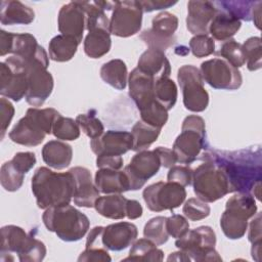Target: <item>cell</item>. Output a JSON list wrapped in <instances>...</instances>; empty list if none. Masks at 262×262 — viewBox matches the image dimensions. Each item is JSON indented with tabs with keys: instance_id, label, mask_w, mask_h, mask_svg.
<instances>
[{
	"instance_id": "cell-22",
	"label": "cell",
	"mask_w": 262,
	"mask_h": 262,
	"mask_svg": "<svg viewBox=\"0 0 262 262\" xmlns=\"http://www.w3.org/2000/svg\"><path fill=\"white\" fill-rule=\"evenodd\" d=\"M213 2L191 0L187 3L186 28L193 35H208L209 26L216 13Z\"/></svg>"
},
{
	"instance_id": "cell-47",
	"label": "cell",
	"mask_w": 262,
	"mask_h": 262,
	"mask_svg": "<svg viewBox=\"0 0 262 262\" xmlns=\"http://www.w3.org/2000/svg\"><path fill=\"white\" fill-rule=\"evenodd\" d=\"M139 38L143 41V43H145L148 46V48L158 49L163 52L167 50L169 47H171L172 45H174L176 42L175 36L169 37V38L163 37L152 32L151 29H147L141 32L139 35Z\"/></svg>"
},
{
	"instance_id": "cell-38",
	"label": "cell",
	"mask_w": 262,
	"mask_h": 262,
	"mask_svg": "<svg viewBox=\"0 0 262 262\" xmlns=\"http://www.w3.org/2000/svg\"><path fill=\"white\" fill-rule=\"evenodd\" d=\"M166 219L167 217L164 216H157L149 219L143 228L144 237L157 246L166 244L170 236L166 227Z\"/></svg>"
},
{
	"instance_id": "cell-36",
	"label": "cell",
	"mask_w": 262,
	"mask_h": 262,
	"mask_svg": "<svg viewBox=\"0 0 262 262\" xmlns=\"http://www.w3.org/2000/svg\"><path fill=\"white\" fill-rule=\"evenodd\" d=\"M220 226L227 238L239 239L248 230V220L225 210L220 218Z\"/></svg>"
},
{
	"instance_id": "cell-32",
	"label": "cell",
	"mask_w": 262,
	"mask_h": 262,
	"mask_svg": "<svg viewBox=\"0 0 262 262\" xmlns=\"http://www.w3.org/2000/svg\"><path fill=\"white\" fill-rule=\"evenodd\" d=\"M164 253L157 248L151 241L147 238H139L132 244L129 251V256L124 261H162Z\"/></svg>"
},
{
	"instance_id": "cell-31",
	"label": "cell",
	"mask_w": 262,
	"mask_h": 262,
	"mask_svg": "<svg viewBox=\"0 0 262 262\" xmlns=\"http://www.w3.org/2000/svg\"><path fill=\"white\" fill-rule=\"evenodd\" d=\"M79 43L68 36L57 35L53 37L49 44V57L57 62H64L71 60L77 52Z\"/></svg>"
},
{
	"instance_id": "cell-8",
	"label": "cell",
	"mask_w": 262,
	"mask_h": 262,
	"mask_svg": "<svg viewBox=\"0 0 262 262\" xmlns=\"http://www.w3.org/2000/svg\"><path fill=\"white\" fill-rule=\"evenodd\" d=\"M175 246L185 252L191 261H222L221 256L215 250L216 234L210 226H199L176 238Z\"/></svg>"
},
{
	"instance_id": "cell-29",
	"label": "cell",
	"mask_w": 262,
	"mask_h": 262,
	"mask_svg": "<svg viewBox=\"0 0 262 262\" xmlns=\"http://www.w3.org/2000/svg\"><path fill=\"white\" fill-rule=\"evenodd\" d=\"M112 46L111 32L103 29L89 31L84 39V52L90 58H100Z\"/></svg>"
},
{
	"instance_id": "cell-7",
	"label": "cell",
	"mask_w": 262,
	"mask_h": 262,
	"mask_svg": "<svg viewBox=\"0 0 262 262\" xmlns=\"http://www.w3.org/2000/svg\"><path fill=\"white\" fill-rule=\"evenodd\" d=\"M204 161L192 171L191 183L196 198L213 203L229 193V184L224 172L214 162Z\"/></svg>"
},
{
	"instance_id": "cell-5",
	"label": "cell",
	"mask_w": 262,
	"mask_h": 262,
	"mask_svg": "<svg viewBox=\"0 0 262 262\" xmlns=\"http://www.w3.org/2000/svg\"><path fill=\"white\" fill-rule=\"evenodd\" d=\"M46 247L36 238L32 232L27 233L16 225H6L1 228V257L8 255L12 261V254H17L20 262H40L46 256Z\"/></svg>"
},
{
	"instance_id": "cell-11",
	"label": "cell",
	"mask_w": 262,
	"mask_h": 262,
	"mask_svg": "<svg viewBox=\"0 0 262 262\" xmlns=\"http://www.w3.org/2000/svg\"><path fill=\"white\" fill-rule=\"evenodd\" d=\"M142 196L146 207L152 212L173 211L185 201L186 190L178 183L159 181L146 186Z\"/></svg>"
},
{
	"instance_id": "cell-12",
	"label": "cell",
	"mask_w": 262,
	"mask_h": 262,
	"mask_svg": "<svg viewBox=\"0 0 262 262\" xmlns=\"http://www.w3.org/2000/svg\"><path fill=\"white\" fill-rule=\"evenodd\" d=\"M28 91V74L20 58L11 55L0 62V94L2 97L19 101Z\"/></svg>"
},
{
	"instance_id": "cell-34",
	"label": "cell",
	"mask_w": 262,
	"mask_h": 262,
	"mask_svg": "<svg viewBox=\"0 0 262 262\" xmlns=\"http://www.w3.org/2000/svg\"><path fill=\"white\" fill-rule=\"evenodd\" d=\"M225 210L249 220L257 213V205L251 192H236L226 201Z\"/></svg>"
},
{
	"instance_id": "cell-17",
	"label": "cell",
	"mask_w": 262,
	"mask_h": 262,
	"mask_svg": "<svg viewBox=\"0 0 262 262\" xmlns=\"http://www.w3.org/2000/svg\"><path fill=\"white\" fill-rule=\"evenodd\" d=\"M155 81L152 76L144 74L135 68L129 74V95L135 102L140 115L161 104L155 97Z\"/></svg>"
},
{
	"instance_id": "cell-24",
	"label": "cell",
	"mask_w": 262,
	"mask_h": 262,
	"mask_svg": "<svg viewBox=\"0 0 262 262\" xmlns=\"http://www.w3.org/2000/svg\"><path fill=\"white\" fill-rule=\"evenodd\" d=\"M94 183L104 194L123 193L130 190L128 177L124 171L120 170L98 169L95 173Z\"/></svg>"
},
{
	"instance_id": "cell-57",
	"label": "cell",
	"mask_w": 262,
	"mask_h": 262,
	"mask_svg": "<svg viewBox=\"0 0 262 262\" xmlns=\"http://www.w3.org/2000/svg\"><path fill=\"white\" fill-rule=\"evenodd\" d=\"M143 209L141 204L136 200H128L126 204V217L130 220L137 219L142 216Z\"/></svg>"
},
{
	"instance_id": "cell-42",
	"label": "cell",
	"mask_w": 262,
	"mask_h": 262,
	"mask_svg": "<svg viewBox=\"0 0 262 262\" xmlns=\"http://www.w3.org/2000/svg\"><path fill=\"white\" fill-rule=\"evenodd\" d=\"M242 45H243V50L245 53L248 70L252 72L260 70L262 67V63H261L262 46H261L260 37H250Z\"/></svg>"
},
{
	"instance_id": "cell-49",
	"label": "cell",
	"mask_w": 262,
	"mask_h": 262,
	"mask_svg": "<svg viewBox=\"0 0 262 262\" xmlns=\"http://www.w3.org/2000/svg\"><path fill=\"white\" fill-rule=\"evenodd\" d=\"M192 171L188 166H173L169 169L167 180L178 183L182 186H188L191 184Z\"/></svg>"
},
{
	"instance_id": "cell-45",
	"label": "cell",
	"mask_w": 262,
	"mask_h": 262,
	"mask_svg": "<svg viewBox=\"0 0 262 262\" xmlns=\"http://www.w3.org/2000/svg\"><path fill=\"white\" fill-rule=\"evenodd\" d=\"M182 212L187 219L191 221H199L207 218L210 215L211 209L206 202L199 198H191L184 203Z\"/></svg>"
},
{
	"instance_id": "cell-35",
	"label": "cell",
	"mask_w": 262,
	"mask_h": 262,
	"mask_svg": "<svg viewBox=\"0 0 262 262\" xmlns=\"http://www.w3.org/2000/svg\"><path fill=\"white\" fill-rule=\"evenodd\" d=\"M261 1H216L213 2L215 7L224 10L237 19L251 21L256 7Z\"/></svg>"
},
{
	"instance_id": "cell-28",
	"label": "cell",
	"mask_w": 262,
	"mask_h": 262,
	"mask_svg": "<svg viewBox=\"0 0 262 262\" xmlns=\"http://www.w3.org/2000/svg\"><path fill=\"white\" fill-rule=\"evenodd\" d=\"M128 199L121 193H112L99 196L94 208L96 212L108 219H123L126 217V204Z\"/></svg>"
},
{
	"instance_id": "cell-52",
	"label": "cell",
	"mask_w": 262,
	"mask_h": 262,
	"mask_svg": "<svg viewBox=\"0 0 262 262\" xmlns=\"http://www.w3.org/2000/svg\"><path fill=\"white\" fill-rule=\"evenodd\" d=\"M78 261L79 262H89V261L110 262L112 261V258L105 248L94 247V248L85 249V251H83L78 257Z\"/></svg>"
},
{
	"instance_id": "cell-27",
	"label": "cell",
	"mask_w": 262,
	"mask_h": 262,
	"mask_svg": "<svg viewBox=\"0 0 262 262\" xmlns=\"http://www.w3.org/2000/svg\"><path fill=\"white\" fill-rule=\"evenodd\" d=\"M216 9V13L209 26V34L218 41H227L241 29L242 21L224 10Z\"/></svg>"
},
{
	"instance_id": "cell-50",
	"label": "cell",
	"mask_w": 262,
	"mask_h": 262,
	"mask_svg": "<svg viewBox=\"0 0 262 262\" xmlns=\"http://www.w3.org/2000/svg\"><path fill=\"white\" fill-rule=\"evenodd\" d=\"M14 116V107L12 103L6 98H0V131L1 139H3L5 132L10 125V122Z\"/></svg>"
},
{
	"instance_id": "cell-6",
	"label": "cell",
	"mask_w": 262,
	"mask_h": 262,
	"mask_svg": "<svg viewBox=\"0 0 262 262\" xmlns=\"http://www.w3.org/2000/svg\"><path fill=\"white\" fill-rule=\"evenodd\" d=\"M206 147L205 120L196 115L187 116L181 126V133L176 137L173 151L177 162L189 165L194 162Z\"/></svg>"
},
{
	"instance_id": "cell-41",
	"label": "cell",
	"mask_w": 262,
	"mask_h": 262,
	"mask_svg": "<svg viewBox=\"0 0 262 262\" xmlns=\"http://www.w3.org/2000/svg\"><path fill=\"white\" fill-rule=\"evenodd\" d=\"M177 28V16L168 11L160 12L151 20V31L163 37H173Z\"/></svg>"
},
{
	"instance_id": "cell-60",
	"label": "cell",
	"mask_w": 262,
	"mask_h": 262,
	"mask_svg": "<svg viewBox=\"0 0 262 262\" xmlns=\"http://www.w3.org/2000/svg\"><path fill=\"white\" fill-rule=\"evenodd\" d=\"M251 254H252V258L259 262L260 261V254H261V242H257V243H253L252 244V249H251Z\"/></svg>"
},
{
	"instance_id": "cell-43",
	"label": "cell",
	"mask_w": 262,
	"mask_h": 262,
	"mask_svg": "<svg viewBox=\"0 0 262 262\" xmlns=\"http://www.w3.org/2000/svg\"><path fill=\"white\" fill-rule=\"evenodd\" d=\"M76 122L80 129L91 139L99 137L104 132L101 121L95 116V111L91 110L86 114H80L76 118Z\"/></svg>"
},
{
	"instance_id": "cell-4",
	"label": "cell",
	"mask_w": 262,
	"mask_h": 262,
	"mask_svg": "<svg viewBox=\"0 0 262 262\" xmlns=\"http://www.w3.org/2000/svg\"><path fill=\"white\" fill-rule=\"evenodd\" d=\"M42 220L47 230L54 232L63 242L80 241L90 226L88 217L70 204L45 209Z\"/></svg>"
},
{
	"instance_id": "cell-25",
	"label": "cell",
	"mask_w": 262,
	"mask_h": 262,
	"mask_svg": "<svg viewBox=\"0 0 262 262\" xmlns=\"http://www.w3.org/2000/svg\"><path fill=\"white\" fill-rule=\"evenodd\" d=\"M0 7V21L4 26L30 25L35 19L34 10L20 1L3 0Z\"/></svg>"
},
{
	"instance_id": "cell-37",
	"label": "cell",
	"mask_w": 262,
	"mask_h": 262,
	"mask_svg": "<svg viewBox=\"0 0 262 262\" xmlns=\"http://www.w3.org/2000/svg\"><path fill=\"white\" fill-rule=\"evenodd\" d=\"M177 96V86L170 77H162L155 81V97L167 111L175 105Z\"/></svg>"
},
{
	"instance_id": "cell-58",
	"label": "cell",
	"mask_w": 262,
	"mask_h": 262,
	"mask_svg": "<svg viewBox=\"0 0 262 262\" xmlns=\"http://www.w3.org/2000/svg\"><path fill=\"white\" fill-rule=\"evenodd\" d=\"M103 227L102 226H95L93 227L90 232L87 235L86 238V245H85V249L87 248H94V247H98L97 246V242L101 243V233H102Z\"/></svg>"
},
{
	"instance_id": "cell-30",
	"label": "cell",
	"mask_w": 262,
	"mask_h": 262,
	"mask_svg": "<svg viewBox=\"0 0 262 262\" xmlns=\"http://www.w3.org/2000/svg\"><path fill=\"white\" fill-rule=\"evenodd\" d=\"M100 78L102 81L115 89L123 90L128 83L127 66L122 59H112L100 68Z\"/></svg>"
},
{
	"instance_id": "cell-16",
	"label": "cell",
	"mask_w": 262,
	"mask_h": 262,
	"mask_svg": "<svg viewBox=\"0 0 262 262\" xmlns=\"http://www.w3.org/2000/svg\"><path fill=\"white\" fill-rule=\"evenodd\" d=\"M161 168V162L154 150L137 151L131 159L129 165L124 169L128 177L130 190L142 188L145 182L155 176Z\"/></svg>"
},
{
	"instance_id": "cell-21",
	"label": "cell",
	"mask_w": 262,
	"mask_h": 262,
	"mask_svg": "<svg viewBox=\"0 0 262 262\" xmlns=\"http://www.w3.org/2000/svg\"><path fill=\"white\" fill-rule=\"evenodd\" d=\"M75 179L74 204L83 208H93L100 196L99 190L92 181L91 172L84 167H74L69 170Z\"/></svg>"
},
{
	"instance_id": "cell-48",
	"label": "cell",
	"mask_w": 262,
	"mask_h": 262,
	"mask_svg": "<svg viewBox=\"0 0 262 262\" xmlns=\"http://www.w3.org/2000/svg\"><path fill=\"white\" fill-rule=\"evenodd\" d=\"M166 227L170 236L179 238L189 229V223L185 217L179 214H173L166 219Z\"/></svg>"
},
{
	"instance_id": "cell-53",
	"label": "cell",
	"mask_w": 262,
	"mask_h": 262,
	"mask_svg": "<svg viewBox=\"0 0 262 262\" xmlns=\"http://www.w3.org/2000/svg\"><path fill=\"white\" fill-rule=\"evenodd\" d=\"M96 167L98 169L120 170L123 167V159L121 156H97Z\"/></svg>"
},
{
	"instance_id": "cell-18",
	"label": "cell",
	"mask_w": 262,
	"mask_h": 262,
	"mask_svg": "<svg viewBox=\"0 0 262 262\" xmlns=\"http://www.w3.org/2000/svg\"><path fill=\"white\" fill-rule=\"evenodd\" d=\"M90 147L96 156H122L132 150L133 137L128 131L108 130L91 139Z\"/></svg>"
},
{
	"instance_id": "cell-55",
	"label": "cell",
	"mask_w": 262,
	"mask_h": 262,
	"mask_svg": "<svg viewBox=\"0 0 262 262\" xmlns=\"http://www.w3.org/2000/svg\"><path fill=\"white\" fill-rule=\"evenodd\" d=\"M254 219L250 222L249 232H248V239L251 244L261 242L262 233H261V213H256Z\"/></svg>"
},
{
	"instance_id": "cell-2",
	"label": "cell",
	"mask_w": 262,
	"mask_h": 262,
	"mask_svg": "<svg viewBox=\"0 0 262 262\" xmlns=\"http://www.w3.org/2000/svg\"><path fill=\"white\" fill-rule=\"evenodd\" d=\"M31 185L40 209L69 205L74 196L75 179L70 171L58 173L47 167H39L32 177Z\"/></svg>"
},
{
	"instance_id": "cell-9",
	"label": "cell",
	"mask_w": 262,
	"mask_h": 262,
	"mask_svg": "<svg viewBox=\"0 0 262 262\" xmlns=\"http://www.w3.org/2000/svg\"><path fill=\"white\" fill-rule=\"evenodd\" d=\"M177 80L185 108L193 113L204 112L209 104V94L200 70L192 64H184L178 69Z\"/></svg>"
},
{
	"instance_id": "cell-40",
	"label": "cell",
	"mask_w": 262,
	"mask_h": 262,
	"mask_svg": "<svg viewBox=\"0 0 262 262\" xmlns=\"http://www.w3.org/2000/svg\"><path fill=\"white\" fill-rule=\"evenodd\" d=\"M52 134L60 140H76L80 136V127L76 120L74 121L72 118H66L59 115L53 124Z\"/></svg>"
},
{
	"instance_id": "cell-39",
	"label": "cell",
	"mask_w": 262,
	"mask_h": 262,
	"mask_svg": "<svg viewBox=\"0 0 262 262\" xmlns=\"http://www.w3.org/2000/svg\"><path fill=\"white\" fill-rule=\"evenodd\" d=\"M25 174L18 171L13 163L10 161L5 162L0 169V182L6 191L18 190L24 182Z\"/></svg>"
},
{
	"instance_id": "cell-44",
	"label": "cell",
	"mask_w": 262,
	"mask_h": 262,
	"mask_svg": "<svg viewBox=\"0 0 262 262\" xmlns=\"http://www.w3.org/2000/svg\"><path fill=\"white\" fill-rule=\"evenodd\" d=\"M219 54L232 67L238 69L246 63L245 53L243 50V45L235 41L234 39H229L225 41L219 50Z\"/></svg>"
},
{
	"instance_id": "cell-14",
	"label": "cell",
	"mask_w": 262,
	"mask_h": 262,
	"mask_svg": "<svg viewBox=\"0 0 262 262\" xmlns=\"http://www.w3.org/2000/svg\"><path fill=\"white\" fill-rule=\"evenodd\" d=\"M203 80L211 87L220 90H236L243 84L242 73L222 58H212L201 63Z\"/></svg>"
},
{
	"instance_id": "cell-26",
	"label": "cell",
	"mask_w": 262,
	"mask_h": 262,
	"mask_svg": "<svg viewBox=\"0 0 262 262\" xmlns=\"http://www.w3.org/2000/svg\"><path fill=\"white\" fill-rule=\"evenodd\" d=\"M42 159L55 170L68 168L73 159L72 146L63 141L50 140L42 148Z\"/></svg>"
},
{
	"instance_id": "cell-56",
	"label": "cell",
	"mask_w": 262,
	"mask_h": 262,
	"mask_svg": "<svg viewBox=\"0 0 262 262\" xmlns=\"http://www.w3.org/2000/svg\"><path fill=\"white\" fill-rule=\"evenodd\" d=\"M141 7H142V11L143 12H151L155 10H161V9H166L169 7H172L173 5H175L177 3V1H158V0H147V1H139Z\"/></svg>"
},
{
	"instance_id": "cell-3",
	"label": "cell",
	"mask_w": 262,
	"mask_h": 262,
	"mask_svg": "<svg viewBox=\"0 0 262 262\" xmlns=\"http://www.w3.org/2000/svg\"><path fill=\"white\" fill-rule=\"evenodd\" d=\"M60 114L52 108H28L23 117L11 129L8 136L17 143L25 146L39 145L47 134L52 133V127Z\"/></svg>"
},
{
	"instance_id": "cell-13",
	"label": "cell",
	"mask_w": 262,
	"mask_h": 262,
	"mask_svg": "<svg viewBox=\"0 0 262 262\" xmlns=\"http://www.w3.org/2000/svg\"><path fill=\"white\" fill-rule=\"evenodd\" d=\"M20 60L28 74V91L25 98L30 105L41 106L52 93L53 77L47 71V64L38 60L25 61L21 58Z\"/></svg>"
},
{
	"instance_id": "cell-20",
	"label": "cell",
	"mask_w": 262,
	"mask_h": 262,
	"mask_svg": "<svg viewBox=\"0 0 262 262\" xmlns=\"http://www.w3.org/2000/svg\"><path fill=\"white\" fill-rule=\"evenodd\" d=\"M138 235L135 224L131 222H117L103 227L101 245L110 251H122L131 246Z\"/></svg>"
},
{
	"instance_id": "cell-23",
	"label": "cell",
	"mask_w": 262,
	"mask_h": 262,
	"mask_svg": "<svg viewBox=\"0 0 262 262\" xmlns=\"http://www.w3.org/2000/svg\"><path fill=\"white\" fill-rule=\"evenodd\" d=\"M137 69L144 74L152 76L156 80L162 77H170L171 66L165 53L161 50L148 48L139 57Z\"/></svg>"
},
{
	"instance_id": "cell-15",
	"label": "cell",
	"mask_w": 262,
	"mask_h": 262,
	"mask_svg": "<svg viewBox=\"0 0 262 262\" xmlns=\"http://www.w3.org/2000/svg\"><path fill=\"white\" fill-rule=\"evenodd\" d=\"M142 13L139 1H116L110 19L111 34L122 38L135 35L141 29Z\"/></svg>"
},
{
	"instance_id": "cell-1",
	"label": "cell",
	"mask_w": 262,
	"mask_h": 262,
	"mask_svg": "<svg viewBox=\"0 0 262 262\" xmlns=\"http://www.w3.org/2000/svg\"><path fill=\"white\" fill-rule=\"evenodd\" d=\"M201 159L211 160L224 172L228 180L229 192H251L254 186L261 182L262 166L259 146L235 151L207 148Z\"/></svg>"
},
{
	"instance_id": "cell-46",
	"label": "cell",
	"mask_w": 262,
	"mask_h": 262,
	"mask_svg": "<svg viewBox=\"0 0 262 262\" xmlns=\"http://www.w3.org/2000/svg\"><path fill=\"white\" fill-rule=\"evenodd\" d=\"M189 49L195 57L202 58L215 52V42L209 35H194L189 40Z\"/></svg>"
},
{
	"instance_id": "cell-59",
	"label": "cell",
	"mask_w": 262,
	"mask_h": 262,
	"mask_svg": "<svg viewBox=\"0 0 262 262\" xmlns=\"http://www.w3.org/2000/svg\"><path fill=\"white\" fill-rule=\"evenodd\" d=\"M167 260H168L169 262H170V261H184V262H189V261H191V259L189 258V256H188L185 252H183V251H181V250H179L178 252L171 253V254L169 255V257H168Z\"/></svg>"
},
{
	"instance_id": "cell-33",
	"label": "cell",
	"mask_w": 262,
	"mask_h": 262,
	"mask_svg": "<svg viewBox=\"0 0 262 262\" xmlns=\"http://www.w3.org/2000/svg\"><path fill=\"white\" fill-rule=\"evenodd\" d=\"M161 129L162 128L148 125L141 120L137 121L131 130L133 137L132 150L141 151L148 148L158 139Z\"/></svg>"
},
{
	"instance_id": "cell-54",
	"label": "cell",
	"mask_w": 262,
	"mask_h": 262,
	"mask_svg": "<svg viewBox=\"0 0 262 262\" xmlns=\"http://www.w3.org/2000/svg\"><path fill=\"white\" fill-rule=\"evenodd\" d=\"M154 151L158 156V158L161 162V166L164 168L170 169L177 163V159H176V156H175L173 149H170V148L164 147V146H158L154 149Z\"/></svg>"
},
{
	"instance_id": "cell-10",
	"label": "cell",
	"mask_w": 262,
	"mask_h": 262,
	"mask_svg": "<svg viewBox=\"0 0 262 262\" xmlns=\"http://www.w3.org/2000/svg\"><path fill=\"white\" fill-rule=\"evenodd\" d=\"M8 53L20 57L25 61L38 60L49 66V57L45 49L38 44L36 38L29 33H9L0 31V55Z\"/></svg>"
},
{
	"instance_id": "cell-19",
	"label": "cell",
	"mask_w": 262,
	"mask_h": 262,
	"mask_svg": "<svg viewBox=\"0 0 262 262\" xmlns=\"http://www.w3.org/2000/svg\"><path fill=\"white\" fill-rule=\"evenodd\" d=\"M57 26L61 35L75 39L79 44L82 42L86 29V14L78 1L61 6L57 16Z\"/></svg>"
},
{
	"instance_id": "cell-51",
	"label": "cell",
	"mask_w": 262,
	"mask_h": 262,
	"mask_svg": "<svg viewBox=\"0 0 262 262\" xmlns=\"http://www.w3.org/2000/svg\"><path fill=\"white\" fill-rule=\"evenodd\" d=\"M11 162L15 168L24 174H27L36 164V156L32 151H20L13 156Z\"/></svg>"
}]
</instances>
